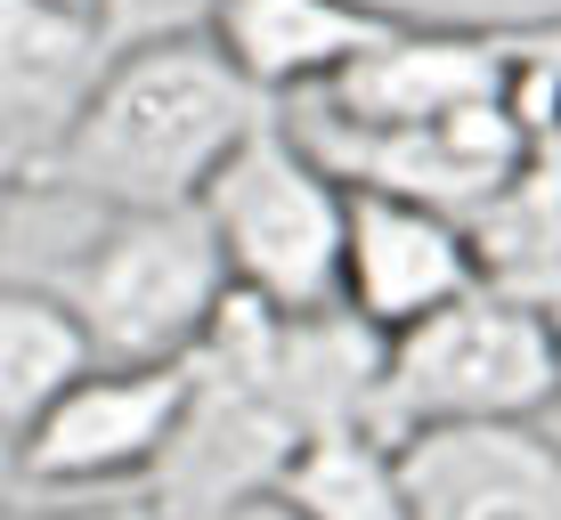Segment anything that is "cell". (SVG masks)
<instances>
[{"mask_svg":"<svg viewBox=\"0 0 561 520\" xmlns=\"http://www.w3.org/2000/svg\"><path fill=\"white\" fill-rule=\"evenodd\" d=\"M268 106L228 49L211 42H154L106 66L99 99L82 106L73 139L49 163V196H82L99 211H196L220 163L268 123Z\"/></svg>","mask_w":561,"mask_h":520,"instance_id":"cell-1","label":"cell"},{"mask_svg":"<svg viewBox=\"0 0 561 520\" xmlns=\"http://www.w3.org/2000/svg\"><path fill=\"white\" fill-rule=\"evenodd\" d=\"M318 439L294 374H285V317L228 293L204 350L187 358V415L147 496L163 520H237L268 512V488Z\"/></svg>","mask_w":561,"mask_h":520,"instance_id":"cell-2","label":"cell"},{"mask_svg":"<svg viewBox=\"0 0 561 520\" xmlns=\"http://www.w3.org/2000/svg\"><path fill=\"white\" fill-rule=\"evenodd\" d=\"M561 407V317L520 293H463L456 310L382 342L375 431L408 448L423 431H472V423H546Z\"/></svg>","mask_w":561,"mask_h":520,"instance_id":"cell-3","label":"cell"},{"mask_svg":"<svg viewBox=\"0 0 561 520\" xmlns=\"http://www.w3.org/2000/svg\"><path fill=\"white\" fill-rule=\"evenodd\" d=\"M49 293L82 317L99 366H180L237 285L204 211H106L99 236L49 268Z\"/></svg>","mask_w":561,"mask_h":520,"instance_id":"cell-4","label":"cell"},{"mask_svg":"<svg viewBox=\"0 0 561 520\" xmlns=\"http://www.w3.org/2000/svg\"><path fill=\"white\" fill-rule=\"evenodd\" d=\"M204 228L228 261V285L277 317H318L342 310V236H351V187L334 180L294 123H268L220 180L204 187Z\"/></svg>","mask_w":561,"mask_h":520,"instance_id":"cell-5","label":"cell"},{"mask_svg":"<svg viewBox=\"0 0 561 520\" xmlns=\"http://www.w3.org/2000/svg\"><path fill=\"white\" fill-rule=\"evenodd\" d=\"M187 415V358L180 366H99L16 439L25 496H106L123 479H154Z\"/></svg>","mask_w":561,"mask_h":520,"instance_id":"cell-6","label":"cell"},{"mask_svg":"<svg viewBox=\"0 0 561 520\" xmlns=\"http://www.w3.org/2000/svg\"><path fill=\"white\" fill-rule=\"evenodd\" d=\"M537 49V25H408L382 49H366L342 82L318 90V123L342 130H415L448 123L463 106H496L520 90V66Z\"/></svg>","mask_w":561,"mask_h":520,"instance_id":"cell-7","label":"cell"},{"mask_svg":"<svg viewBox=\"0 0 561 520\" xmlns=\"http://www.w3.org/2000/svg\"><path fill=\"white\" fill-rule=\"evenodd\" d=\"M114 49L90 0H0V180L42 187Z\"/></svg>","mask_w":561,"mask_h":520,"instance_id":"cell-8","label":"cell"},{"mask_svg":"<svg viewBox=\"0 0 561 520\" xmlns=\"http://www.w3.org/2000/svg\"><path fill=\"white\" fill-rule=\"evenodd\" d=\"M480 244L456 211L408 204V196H375L351 187V236H342V310L358 325H375L382 342L408 325L456 310L463 293H480Z\"/></svg>","mask_w":561,"mask_h":520,"instance_id":"cell-9","label":"cell"},{"mask_svg":"<svg viewBox=\"0 0 561 520\" xmlns=\"http://www.w3.org/2000/svg\"><path fill=\"white\" fill-rule=\"evenodd\" d=\"M408 520H561V439L546 423H472L399 448Z\"/></svg>","mask_w":561,"mask_h":520,"instance_id":"cell-10","label":"cell"},{"mask_svg":"<svg viewBox=\"0 0 561 520\" xmlns=\"http://www.w3.org/2000/svg\"><path fill=\"white\" fill-rule=\"evenodd\" d=\"M399 25H408V16L382 9V0H228L211 42L228 49V66H237L268 106H285V99H301V90L318 99L325 82H342V73H351L366 49H382Z\"/></svg>","mask_w":561,"mask_h":520,"instance_id":"cell-11","label":"cell"},{"mask_svg":"<svg viewBox=\"0 0 561 520\" xmlns=\"http://www.w3.org/2000/svg\"><path fill=\"white\" fill-rule=\"evenodd\" d=\"M82 374H99L82 317L49 285H0V448H16Z\"/></svg>","mask_w":561,"mask_h":520,"instance_id":"cell-12","label":"cell"},{"mask_svg":"<svg viewBox=\"0 0 561 520\" xmlns=\"http://www.w3.org/2000/svg\"><path fill=\"white\" fill-rule=\"evenodd\" d=\"M285 520H408V472L382 431H318L268 488Z\"/></svg>","mask_w":561,"mask_h":520,"instance_id":"cell-13","label":"cell"},{"mask_svg":"<svg viewBox=\"0 0 561 520\" xmlns=\"http://www.w3.org/2000/svg\"><path fill=\"white\" fill-rule=\"evenodd\" d=\"M228 0H90V16H99L106 49H154V42H204L211 25H220Z\"/></svg>","mask_w":561,"mask_h":520,"instance_id":"cell-14","label":"cell"},{"mask_svg":"<svg viewBox=\"0 0 561 520\" xmlns=\"http://www.w3.org/2000/svg\"><path fill=\"white\" fill-rule=\"evenodd\" d=\"M33 520H163L154 512V496H66V505H49V512H33Z\"/></svg>","mask_w":561,"mask_h":520,"instance_id":"cell-15","label":"cell"},{"mask_svg":"<svg viewBox=\"0 0 561 520\" xmlns=\"http://www.w3.org/2000/svg\"><path fill=\"white\" fill-rule=\"evenodd\" d=\"M16 496H25V479H16V448H0V520H16Z\"/></svg>","mask_w":561,"mask_h":520,"instance_id":"cell-16","label":"cell"},{"mask_svg":"<svg viewBox=\"0 0 561 520\" xmlns=\"http://www.w3.org/2000/svg\"><path fill=\"white\" fill-rule=\"evenodd\" d=\"M0 196H9V180H0Z\"/></svg>","mask_w":561,"mask_h":520,"instance_id":"cell-17","label":"cell"}]
</instances>
